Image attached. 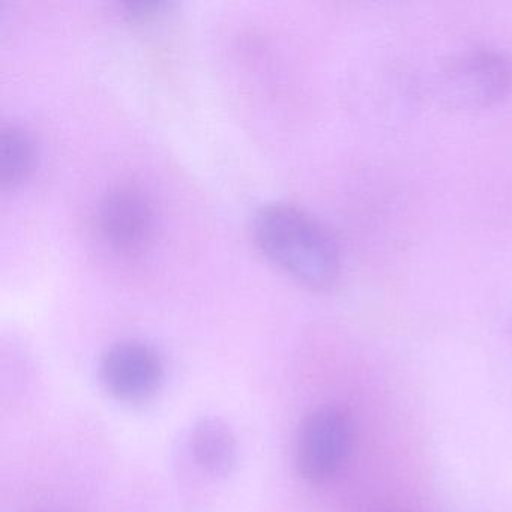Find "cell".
I'll use <instances>...</instances> for the list:
<instances>
[{"label":"cell","mask_w":512,"mask_h":512,"mask_svg":"<svg viewBox=\"0 0 512 512\" xmlns=\"http://www.w3.org/2000/svg\"><path fill=\"white\" fill-rule=\"evenodd\" d=\"M100 377L106 391L122 403L152 400L164 382L160 353L142 341H122L101 359Z\"/></svg>","instance_id":"5b68a950"},{"label":"cell","mask_w":512,"mask_h":512,"mask_svg":"<svg viewBox=\"0 0 512 512\" xmlns=\"http://www.w3.org/2000/svg\"><path fill=\"white\" fill-rule=\"evenodd\" d=\"M383 512H397V511H383Z\"/></svg>","instance_id":"9c48e42d"},{"label":"cell","mask_w":512,"mask_h":512,"mask_svg":"<svg viewBox=\"0 0 512 512\" xmlns=\"http://www.w3.org/2000/svg\"><path fill=\"white\" fill-rule=\"evenodd\" d=\"M355 445V419L341 404H323L305 416L296 437L295 464L311 485L340 475Z\"/></svg>","instance_id":"7a4b0ae2"},{"label":"cell","mask_w":512,"mask_h":512,"mask_svg":"<svg viewBox=\"0 0 512 512\" xmlns=\"http://www.w3.org/2000/svg\"><path fill=\"white\" fill-rule=\"evenodd\" d=\"M101 238L116 253L137 256L145 253L157 233V209L151 196L133 184L110 188L97 209Z\"/></svg>","instance_id":"277c9868"},{"label":"cell","mask_w":512,"mask_h":512,"mask_svg":"<svg viewBox=\"0 0 512 512\" xmlns=\"http://www.w3.org/2000/svg\"><path fill=\"white\" fill-rule=\"evenodd\" d=\"M254 242L272 263L310 289L334 286L341 253L319 220L287 203L262 206L253 217Z\"/></svg>","instance_id":"6da1fadb"},{"label":"cell","mask_w":512,"mask_h":512,"mask_svg":"<svg viewBox=\"0 0 512 512\" xmlns=\"http://www.w3.org/2000/svg\"><path fill=\"white\" fill-rule=\"evenodd\" d=\"M35 145L22 125L7 124L0 130V185L4 190L25 181L34 167Z\"/></svg>","instance_id":"52a82bcc"},{"label":"cell","mask_w":512,"mask_h":512,"mask_svg":"<svg viewBox=\"0 0 512 512\" xmlns=\"http://www.w3.org/2000/svg\"><path fill=\"white\" fill-rule=\"evenodd\" d=\"M124 7L131 19L146 20L163 13L167 4H164V2H143L142 0V2H130V4H125Z\"/></svg>","instance_id":"ba28073f"},{"label":"cell","mask_w":512,"mask_h":512,"mask_svg":"<svg viewBox=\"0 0 512 512\" xmlns=\"http://www.w3.org/2000/svg\"><path fill=\"white\" fill-rule=\"evenodd\" d=\"M440 89L458 109H485L508 97L512 65L490 49H473L455 56L442 71Z\"/></svg>","instance_id":"3957f363"},{"label":"cell","mask_w":512,"mask_h":512,"mask_svg":"<svg viewBox=\"0 0 512 512\" xmlns=\"http://www.w3.org/2000/svg\"><path fill=\"white\" fill-rule=\"evenodd\" d=\"M190 449L197 466L211 476L230 475L238 463V442L220 418H203L194 425Z\"/></svg>","instance_id":"8992f818"}]
</instances>
